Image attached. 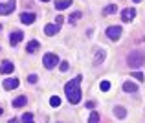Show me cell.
<instances>
[{"mask_svg":"<svg viewBox=\"0 0 145 123\" xmlns=\"http://www.w3.org/2000/svg\"><path fill=\"white\" fill-rule=\"evenodd\" d=\"M2 86L6 88V90H15V88H18V79L17 77H9V79H6V81L2 83Z\"/></svg>","mask_w":145,"mask_h":123,"instance_id":"obj_7","label":"cell"},{"mask_svg":"<svg viewBox=\"0 0 145 123\" xmlns=\"http://www.w3.org/2000/svg\"><path fill=\"white\" fill-rule=\"evenodd\" d=\"M26 103H28V99H26L24 96H18L17 99H13V107H17V109H20V107H24Z\"/></svg>","mask_w":145,"mask_h":123,"instance_id":"obj_14","label":"cell"},{"mask_svg":"<svg viewBox=\"0 0 145 123\" xmlns=\"http://www.w3.org/2000/svg\"><path fill=\"white\" fill-rule=\"evenodd\" d=\"M17 7V0H9L7 4H0V15H9Z\"/></svg>","mask_w":145,"mask_h":123,"instance_id":"obj_5","label":"cell"},{"mask_svg":"<svg viewBox=\"0 0 145 123\" xmlns=\"http://www.w3.org/2000/svg\"><path fill=\"white\" fill-rule=\"evenodd\" d=\"M63 22H64V18L61 17V15H57V18H55V24H57V26L61 28V24H63Z\"/></svg>","mask_w":145,"mask_h":123,"instance_id":"obj_26","label":"cell"},{"mask_svg":"<svg viewBox=\"0 0 145 123\" xmlns=\"http://www.w3.org/2000/svg\"><path fill=\"white\" fill-rule=\"evenodd\" d=\"M134 17H136V9H132V7H125L121 11V20L123 22H131Z\"/></svg>","mask_w":145,"mask_h":123,"instance_id":"obj_6","label":"cell"},{"mask_svg":"<svg viewBox=\"0 0 145 123\" xmlns=\"http://www.w3.org/2000/svg\"><path fill=\"white\" fill-rule=\"evenodd\" d=\"M0 29H2V24H0Z\"/></svg>","mask_w":145,"mask_h":123,"instance_id":"obj_32","label":"cell"},{"mask_svg":"<svg viewBox=\"0 0 145 123\" xmlns=\"http://www.w3.org/2000/svg\"><path fill=\"white\" fill-rule=\"evenodd\" d=\"M57 31H59V26H57V24H46V26H44V33H46L48 37L57 35Z\"/></svg>","mask_w":145,"mask_h":123,"instance_id":"obj_11","label":"cell"},{"mask_svg":"<svg viewBox=\"0 0 145 123\" xmlns=\"http://www.w3.org/2000/svg\"><path fill=\"white\" fill-rule=\"evenodd\" d=\"M35 13H28V11H24V13H20V22L22 24H33L35 22Z\"/></svg>","mask_w":145,"mask_h":123,"instance_id":"obj_8","label":"cell"},{"mask_svg":"<svg viewBox=\"0 0 145 123\" xmlns=\"http://www.w3.org/2000/svg\"><path fill=\"white\" fill-rule=\"evenodd\" d=\"M99 121H101V118H99V114H97V112H94V110H92V112H90V116H88V123H99Z\"/></svg>","mask_w":145,"mask_h":123,"instance_id":"obj_18","label":"cell"},{"mask_svg":"<svg viewBox=\"0 0 145 123\" xmlns=\"http://www.w3.org/2000/svg\"><path fill=\"white\" fill-rule=\"evenodd\" d=\"M40 2H50V0H40Z\"/></svg>","mask_w":145,"mask_h":123,"instance_id":"obj_31","label":"cell"},{"mask_svg":"<svg viewBox=\"0 0 145 123\" xmlns=\"http://www.w3.org/2000/svg\"><path fill=\"white\" fill-rule=\"evenodd\" d=\"M22 123H35V120H33V114L31 112L22 114Z\"/></svg>","mask_w":145,"mask_h":123,"instance_id":"obj_19","label":"cell"},{"mask_svg":"<svg viewBox=\"0 0 145 123\" xmlns=\"http://www.w3.org/2000/svg\"><path fill=\"white\" fill-rule=\"evenodd\" d=\"M103 61H105V52H96V61H94V63L96 64H99V63H103Z\"/></svg>","mask_w":145,"mask_h":123,"instance_id":"obj_21","label":"cell"},{"mask_svg":"<svg viewBox=\"0 0 145 123\" xmlns=\"http://www.w3.org/2000/svg\"><path fill=\"white\" fill-rule=\"evenodd\" d=\"M132 2H136V4H138V2H142V0H132Z\"/></svg>","mask_w":145,"mask_h":123,"instance_id":"obj_30","label":"cell"},{"mask_svg":"<svg viewBox=\"0 0 145 123\" xmlns=\"http://www.w3.org/2000/svg\"><path fill=\"white\" fill-rule=\"evenodd\" d=\"M0 74H13V63L11 61H4L0 64Z\"/></svg>","mask_w":145,"mask_h":123,"instance_id":"obj_10","label":"cell"},{"mask_svg":"<svg viewBox=\"0 0 145 123\" xmlns=\"http://www.w3.org/2000/svg\"><path fill=\"white\" fill-rule=\"evenodd\" d=\"M22 39H24V33L22 31H13L9 35V42H11V46H15V44H18Z\"/></svg>","mask_w":145,"mask_h":123,"instance_id":"obj_9","label":"cell"},{"mask_svg":"<svg viewBox=\"0 0 145 123\" xmlns=\"http://www.w3.org/2000/svg\"><path fill=\"white\" fill-rule=\"evenodd\" d=\"M132 77H134V79H138V81H143V74H142V72H134V74H132Z\"/></svg>","mask_w":145,"mask_h":123,"instance_id":"obj_24","label":"cell"},{"mask_svg":"<svg viewBox=\"0 0 145 123\" xmlns=\"http://www.w3.org/2000/svg\"><path fill=\"white\" fill-rule=\"evenodd\" d=\"M37 81H39V77H37L35 74H31V75L28 77V83H31V84H33V83H37Z\"/></svg>","mask_w":145,"mask_h":123,"instance_id":"obj_25","label":"cell"},{"mask_svg":"<svg viewBox=\"0 0 145 123\" xmlns=\"http://www.w3.org/2000/svg\"><path fill=\"white\" fill-rule=\"evenodd\" d=\"M39 48H40L39 41H29V42H28V46H26V52H28V53H35Z\"/></svg>","mask_w":145,"mask_h":123,"instance_id":"obj_13","label":"cell"},{"mask_svg":"<svg viewBox=\"0 0 145 123\" xmlns=\"http://www.w3.org/2000/svg\"><path fill=\"white\" fill-rule=\"evenodd\" d=\"M81 75H77V77H74L72 81H68L64 84V94H66L68 101L72 103V105H75V103L81 101V88H79V83H81Z\"/></svg>","mask_w":145,"mask_h":123,"instance_id":"obj_1","label":"cell"},{"mask_svg":"<svg viewBox=\"0 0 145 123\" xmlns=\"http://www.w3.org/2000/svg\"><path fill=\"white\" fill-rule=\"evenodd\" d=\"M70 6H72V0H55V9L57 11H63Z\"/></svg>","mask_w":145,"mask_h":123,"instance_id":"obj_12","label":"cell"},{"mask_svg":"<svg viewBox=\"0 0 145 123\" xmlns=\"http://www.w3.org/2000/svg\"><path fill=\"white\" fill-rule=\"evenodd\" d=\"M121 26H110V28H106V37H108L110 41H118L121 37Z\"/></svg>","mask_w":145,"mask_h":123,"instance_id":"obj_4","label":"cell"},{"mask_svg":"<svg viewBox=\"0 0 145 123\" xmlns=\"http://www.w3.org/2000/svg\"><path fill=\"white\" fill-rule=\"evenodd\" d=\"M123 90H125V92H136V90H138V86H136L134 83L127 81V83H123Z\"/></svg>","mask_w":145,"mask_h":123,"instance_id":"obj_16","label":"cell"},{"mask_svg":"<svg viewBox=\"0 0 145 123\" xmlns=\"http://www.w3.org/2000/svg\"><path fill=\"white\" fill-rule=\"evenodd\" d=\"M50 105H52L53 109H57V107L61 105V97L59 96H52V97H50Z\"/></svg>","mask_w":145,"mask_h":123,"instance_id":"obj_20","label":"cell"},{"mask_svg":"<svg viewBox=\"0 0 145 123\" xmlns=\"http://www.w3.org/2000/svg\"><path fill=\"white\" fill-rule=\"evenodd\" d=\"M114 114L118 116V120H123V118H127V110H125L123 107H116V109H114Z\"/></svg>","mask_w":145,"mask_h":123,"instance_id":"obj_15","label":"cell"},{"mask_svg":"<svg viewBox=\"0 0 145 123\" xmlns=\"http://www.w3.org/2000/svg\"><path fill=\"white\" fill-rule=\"evenodd\" d=\"M116 11H118V6H116V4H112V6H106L105 9H103V15H106V17H108V15L116 13Z\"/></svg>","mask_w":145,"mask_h":123,"instance_id":"obj_17","label":"cell"},{"mask_svg":"<svg viewBox=\"0 0 145 123\" xmlns=\"http://www.w3.org/2000/svg\"><path fill=\"white\" fill-rule=\"evenodd\" d=\"M79 18H81V11H75V13H72V15H70V18H68V20H70V24H72V22L79 20Z\"/></svg>","mask_w":145,"mask_h":123,"instance_id":"obj_22","label":"cell"},{"mask_svg":"<svg viewBox=\"0 0 145 123\" xmlns=\"http://www.w3.org/2000/svg\"><path fill=\"white\" fill-rule=\"evenodd\" d=\"M7 123H20L18 120H11V121H7Z\"/></svg>","mask_w":145,"mask_h":123,"instance_id":"obj_29","label":"cell"},{"mask_svg":"<svg viewBox=\"0 0 145 123\" xmlns=\"http://www.w3.org/2000/svg\"><path fill=\"white\" fill-rule=\"evenodd\" d=\"M86 107H88V109H94V107H96V101H86Z\"/></svg>","mask_w":145,"mask_h":123,"instance_id":"obj_28","label":"cell"},{"mask_svg":"<svg viewBox=\"0 0 145 123\" xmlns=\"http://www.w3.org/2000/svg\"><path fill=\"white\" fill-rule=\"evenodd\" d=\"M101 90L103 92H108L110 90V83L108 81H101Z\"/></svg>","mask_w":145,"mask_h":123,"instance_id":"obj_23","label":"cell"},{"mask_svg":"<svg viewBox=\"0 0 145 123\" xmlns=\"http://www.w3.org/2000/svg\"><path fill=\"white\" fill-rule=\"evenodd\" d=\"M0 114H2V109H0Z\"/></svg>","mask_w":145,"mask_h":123,"instance_id":"obj_33","label":"cell"},{"mask_svg":"<svg viewBox=\"0 0 145 123\" xmlns=\"http://www.w3.org/2000/svg\"><path fill=\"white\" fill-rule=\"evenodd\" d=\"M127 63H129V66H131V68H140L145 63V53L140 52V50H134V52L129 53Z\"/></svg>","mask_w":145,"mask_h":123,"instance_id":"obj_2","label":"cell"},{"mask_svg":"<svg viewBox=\"0 0 145 123\" xmlns=\"http://www.w3.org/2000/svg\"><path fill=\"white\" fill-rule=\"evenodd\" d=\"M59 68H61V72H66V70H68V63H66V61H63Z\"/></svg>","mask_w":145,"mask_h":123,"instance_id":"obj_27","label":"cell"},{"mask_svg":"<svg viewBox=\"0 0 145 123\" xmlns=\"http://www.w3.org/2000/svg\"><path fill=\"white\" fill-rule=\"evenodd\" d=\"M42 63H44V66H46L48 70H52L53 66H57V63H59V57H57L55 53H46V55L42 57Z\"/></svg>","mask_w":145,"mask_h":123,"instance_id":"obj_3","label":"cell"}]
</instances>
